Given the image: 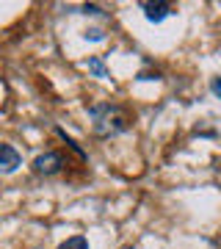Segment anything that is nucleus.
<instances>
[{
  "label": "nucleus",
  "mask_w": 221,
  "mask_h": 249,
  "mask_svg": "<svg viewBox=\"0 0 221 249\" xmlns=\"http://www.w3.org/2000/svg\"><path fill=\"white\" fill-rule=\"evenodd\" d=\"M61 169H64V158L58 155V152H42V155L34 158V172L36 175L50 178V175H58Z\"/></svg>",
  "instance_id": "obj_2"
},
{
  "label": "nucleus",
  "mask_w": 221,
  "mask_h": 249,
  "mask_svg": "<svg viewBox=\"0 0 221 249\" xmlns=\"http://www.w3.org/2000/svg\"><path fill=\"white\" fill-rule=\"evenodd\" d=\"M210 91H213V94H216V97L221 100V75H216V78L210 80Z\"/></svg>",
  "instance_id": "obj_9"
},
{
  "label": "nucleus",
  "mask_w": 221,
  "mask_h": 249,
  "mask_svg": "<svg viewBox=\"0 0 221 249\" xmlns=\"http://www.w3.org/2000/svg\"><path fill=\"white\" fill-rule=\"evenodd\" d=\"M83 14H102V9L94 6V3H86V6H83Z\"/></svg>",
  "instance_id": "obj_10"
},
{
  "label": "nucleus",
  "mask_w": 221,
  "mask_h": 249,
  "mask_svg": "<svg viewBox=\"0 0 221 249\" xmlns=\"http://www.w3.org/2000/svg\"><path fill=\"white\" fill-rule=\"evenodd\" d=\"M55 133H58V136H61V139H64V142H67V144H69V147H72V150H75V152H78V155H80V158H86V152H83V150H80V147H78V144H75V142H72V139H69V136H67V133H64V130H61V127H55Z\"/></svg>",
  "instance_id": "obj_7"
},
{
  "label": "nucleus",
  "mask_w": 221,
  "mask_h": 249,
  "mask_svg": "<svg viewBox=\"0 0 221 249\" xmlns=\"http://www.w3.org/2000/svg\"><path fill=\"white\" fill-rule=\"evenodd\" d=\"M19 163H22L19 152L14 150L11 144H0V172L11 175V172H17V169H19Z\"/></svg>",
  "instance_id": "obj_3"
},
{
  "label": "nucleus",
  "mask_w": 221,
  "mask_h": 249,
  "mask_svg": "<svg viewBox=\"0 0 221 249\" xmlns=\"http://www.w3.org/2000/svg\"><path fill=\"white\" fill-rule=\"evenodd\" d=\"M86 39H91V42H102V39H105V34H102L100 28H91V31H86Z\"/></svg>",
  "instance_id": "obj_8"
},
{
  "label": "nucleus",
  "mask_w": 221,
  "mask_h": 249,
  "mask_svg": "<svg viewBox=\"0 0 221 249\" xmlns=\"http://www.w3.org/2000/svg\"><path fill=\"white\" fill-rule=\"evenodd\" d=\"M86 70L94 75V78H100V80H108L111 78V72H108V67H105V61L100 58V55H91L86 61Z\"/></svg>",
  "instance_id": "obj_5"
},
{
  "label": "nucleus",
  "mask_w": 221,
  "mask_h": 249,
  "mask_svg": "<svg viewBox=\"0 0 221 249\" xmlns=\"http://www.w3.org/2000/svg\"><path fill=\"white\" fill-rule=\"evenodd\" d=\"M141 9H144V17L150 19V22H163L166 17L174 14V9L169 3H141Z\"/></svg>",
  "instance_id": "obj_4"
},
{
  "label": "nucleus",
  "mask_w": 221,
  "mask_h": 249,
  "mask_svg": "<svg viewBox=\"0 0 221 249\" xmlns=\"http://www.w3.org/2000/svg\"><path fill=\"white\" fill-rule=\"evenodd\" d=\"M58 249H88V241L83 238V235H72V238H67Z\"/></svg>",
  "instance_id": "obj_6"
},
{
  "label": "nucleus",
  "mask_w": 221,
  "mask_h": 249,
  "mask_svg": "<svg viewBox=\"0 0 221 249\" xmlns=\"http://www.w3.org/2000/svg\"><path fill=\"white\" fill-rule=\"evenodd\" d=\"M88 116H91L94 133L102 136V139L122 133L124 127H127V114L119 106H114V103H97V106H91L88 108Z\"/></svg>",
  "instance_id": "obj_1"
}]
</instances>
